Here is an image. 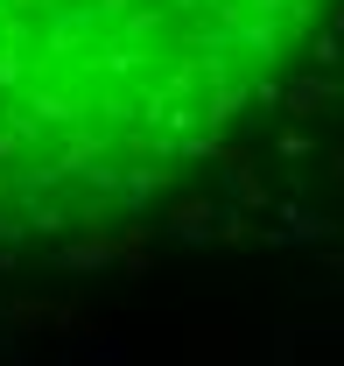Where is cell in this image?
Instances as JSON below:
<instances>
[{
  "label": "cell",
  "instance_id": "6da1fadb",
  "mask_svg": "<svg viewBox=\"0 0 344 366\" xmlns=\"http://www.w3.org/2000/svg\"><path fill=\"white\" fill-rule=\"evenodd\" d=\"M344 0H0V239L155 212L288 85Z\"/></svg>",
  "mask_w": 344,
  "mask_h": 366
}]
</instances>
